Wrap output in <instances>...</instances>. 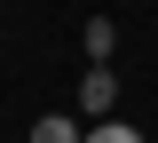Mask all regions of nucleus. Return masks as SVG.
Here are the masks:
<instances>
[{
  "label": "nucleus",
  "mask_w": 158,
  "mask_h": 143,
  "mask_svg": "<svg viewBox=\"0 0 158 143\" xmlns=\"http://www.w3.org/2000/svg\"><path fill=\"white\" fill-rule=\"evenodd\" d=\"M87 143H142V127H127V119H95V127H87Z\"/></svg>",
  "instance_id": "nucleus-3"
},
{
  "label": "nucleus",
  "mask_w": 158,
  "mask_h": 143,
  "mask_svg": "<svg viewBox=\"0 0 158 143\" xmlns=\"http://www.w3.org/2000/svg\"><path fill=\"white\" fill-rule=\"evenodd\" d=\"M79 103H87V111H111V103H118V80H111V64H95V72L79 80Z\"/></svg>",
  "instance_id": "nucleus-1"
},
{
  "label": "nucleus",
  "mask_w": 158,
  "mask_h": 143,
  "mask_svg": "<svg viewBox=\"0 0 158 143\" xmlns=\"http://www.w3.org/2000/svg\"><path fill=\"white\" fill-rule=\"evenodd\" d=\"M32 143H87V135H79L63 111H48V119H32Z\"/></svg>",
  "instance_id": "nucleus-2"
},
{
  "label": "nucleus",
  "mask_w": 158,
  "mask_h": 143,
  "mask_svg": "<svg viewBox=\"0 0 158 143\" xmlns=\"http://www.w3.org/2000/svg\"><path fill=\"white\" fill-rule=\"evenodd\" d=\"M111 48H118V32H111V16H95V24H87V56L103 64V56H111Z\"/></svg>",
  "instance_id": "nucleus-4"
}]
</instances>
